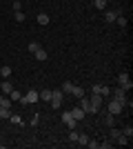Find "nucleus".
Returning <instances> with one entry per match:
<instances>
[{
  "label": "nucleus",
  "mask_w": 133,
  "mask_h": 149,
  "mask_svg": "<svg viewBox=\"0 0 133 149\" xmlns=\"http://www.w3.org/2000/svg\"><path fill=\"white\" fill-rule=\"evenodd\" d=\"M0 76H2V78H5V80H7V78L11 76V67H7V65H5V67L0 69Z\"/></svg>",
  "instance_id": "nucleus-21"
},
{
  "label": "nucleus",
  "mask_w": 133,
  "mask_h": 149,
  "mask_svg": "<svg viewBox=\"0 0 133 149\" xmlns=\"http://www.w3.org/2000/svg\"><path fill=\"white\" fill-rule=\"evenodd\" d=\"M115 143H118V145H129V138L124 136V134H120V136L115 138Z\"/></svg>",
  "instance_id": "nucleus-24"
},
{
  "label": "nucleus",
  "mask_w": 133,
  "mask_h": 149,
  "mask_svg": "<svg viewBox=\"0 0 133 149\" xmlns=\"http://www.w3.org/2000/svg\"><path fill=\"white\" fill-rule=\"evenodd\" d=\"M93 93H100V96H104V98H107L109 93H111V89H109L107 85H93Z\"/></svg>",
  "instance_id": "nucleus-9"
},
{
  "label": "nucleus",
  "mask_w": 133,
  "mask_h": 149,
  "mask_svg": "<svg viewBox=\"0 0 133 149\" xmlns=\"http://www.w3.org/2000/svg\"><path fill=\"white\" fill-rule=\"evenodd\" d=\"M13 11H22V2L20 0H13Z\"/></svg>",
  "instance_id": "nucleus-30"
},
{
  "label": "nucleus",
  "mask_w": 133,
  "mask_h": 149,
  "mask_svg": "<svg viewBox=\"0 0 133 149\" xmlns=\"http://www.w3.org/2000/svg\"><path fill=\"white\" fill-rule=\"evenodd\" d=\"M93 5L98 7V9H104V7H107V0H93Z\"/></svg>",
  "instance_id": "nucleus-26"
},
{
  "label": "nucleus",
  "mask_w": 133,
  "mask_h": 149,
  "mask_svg": "<svg viewBox=\"0 0 133 149\" xmlns=\"http://www.w3.org/2000/svg\"><path fill=\"white\" fill-rule=\"evenodd\" d=\"M69 140H71V143H76V140H78V131H76V129H71V134H69Z\"/></svg>",
  "instance_id": "nucleus-31"
},
{
  "label": "nucleus",
  "mask_w": 133,
  "mask_h": 149,
  "mask_svg": "<svg viewBox=\"0 0 133 149\" xmlns=\"http://www.w3.org/2000/svg\"><path fill=\"white\" fill-rule=\"evenodd\" d=\"M62 123L67 125L69 129H76V123H78V120L71 116V111H64V113H62Z\"/></svg>",
  "instance_id": "nucleus-6"
},
{
  "label": "nucleus",
  "mask_w": 133,
  "mask_h": 149,
  "mask_svg": "<svg viewBox=\"0 0 133 149\" xmlns=\"http://www.w3.org/2000/svg\"><path fill=\"white\" fill-rule=\"evenodd\" d=\"M115 22H118L120 27H127V18H122V13L118 16V18H115Z\"/></svg>",
  "instance_id": "nucleus-28"
},
{
  "label": "nucleus",
  "mask_w": 133,
  "mask_h": 149,
  "mask_svg": "<svg viewBox=\"0 0 133 149\" xmlns=\"http://www.w3.org/2000/svg\"><path fill=\"white\" fill-rule=\"evenodd\" d=\"M49 16H47V13H38V25H49Z\"/></svg>",
  "instance_id": "nucleus-18"
},
{
  "label": "nucleus",
  "mask_w": 133,
  "mask_h": 149,
  "mask_svg": "<svg viewBox=\"0 0 133 149\" xmlns=\"http://www.w3.org/2000/svg\"><path fill=\"white\" fill-rule=\"evenodd\" d=\"M122 109H124V105H122L120 100H111V102H109V113H111V116H118V113H122Z\"/></svg>",
  "instance_id": "nucleus-2"
},
{
  "label": "nucleus",
  "mask_w": 133,
  "mask_h": 149,
  "mask_svg": "<svg viewBox=\"0 0 133 149\" xmlns=\"http://www.w3.org/2000/svg\"><path fill=\"white\" fill-rule=\"evenodd\" d=\"M107 125H109V127H113V125H115V123H113V116H111V113H109V118H107Z\"/></svg>",
  "instance_id": "nucleus-33"
},
{
  "label": "nucleus",
  "mask_w": 133,
  "mask_h": 149,
  "mask_svg": "<svg viewBox=\"0 0 133 149\" xmlns=\"http://www.w3.org/2000/svg\"><path fill=\"white\" fill-rule=\"evenodd\" d=\"M0 105H2V107H11V100H9V96L0 93Z\"/></svg>",
  "instance_id": "nucleus-20"
},
{
  "label": "nucleus",
  "mask_w": 133,
  "mask_h": 149,
  "mask_svg": "<svg viewBox=\"0 0 133 149\" xmlns=\"http://www.w3.org/2000/svg\"><path fill=\"white\" fill-rule=\"evenodd\" d=\"M115 18H118V11H107L104 13V20H107V22H115Z\"/></svg>",
  "instance_id": "nucleus-16"
},
{
  "label": "nucleus",
  "mask_w": 133,
  "mask_h": 149,
  "mask_svg": "<svg viewBox=\"0 0 133 149\" xmlns=\"http://www.w3.org/2000/svg\"><path fill=\"white\" fill-rule=\"evenodd\" d=\"M87 143H89V136H87V134H78L76 145H84V147H87Z\"/></svg>",
  "instance_id": "nucleus-17"
},
{
  "label": "nucleus",
  "mask_w": 133,
  "mask_h": 149,
  "mask_svg": "<svg viewBox=\"0 0 133 149\" xmlns=\"http://www.w3.org/2000/svg\"><path fill=\"white\" fill-rule=\"evenodd\" d=\"M9 120H11L13 125H20V123H22V118H20L18 113H11V116H9Z\"/></svg>",
  "instance_id": "nucleus-25"
},
{
  "label": "nucleus",
  "mask_w": 133,
  "mask_h": 149,
  "mask_svg": "<svg viewBox=\"0 0 133 149\" xmlns=\"http://www.w3.org/2000/svg\"><path fill=\"white\" fill-rule=\"evenodd\" d=\"M73 87H76V85L67 80V82H64V85H62V93H71V91H73Z\"/></svg>",
  "instance_id": "nucleus-19"
},
{
  "label": "nucleus",
  "mask_w": 133,
  "mask_h": 149,
  "mask_svg": "<svg viewBox=\"0 0 133 149\" xmlns=\"http://www.w3.org/2000/svg\"><path fill=\"white\" fill-rule=\"evenodd\" d=\"M62 100H64L62 89H53V91H51V100H49V105L53 107V109H58V107L62 105Z\"/></svg>",
  "instance_id": "nucleus-1"
},
{
  "label": "nucleus",
  "mask_w": 133,
  "mask_h": 149,
  "mask_svg": "<svg viewBox=\"0 0 133 149\" xmlns=\"http://www.w3.org/2000/svg\"><path fill=\"white\" fill-rule=\"evenodd\" d=\"M122 134H124V136H127L129 140H131V138H133V127H131V125H127V127L122 129Z\"/></svg>",
  "instance_id": "nucleus-22"
},
{
  "label": "nucleus",
  "mask_w": 133,
  "mask_h": 149,
  "mask_svg": "<svg viewBox=\"0 0 133 149\" xmlns=\"http://www.w3.org/2000/svg\"><path fill=\"white\" fill-rule=\"evenodd\" d=\"M102 100H104V96H100V93H91V98H89V102L95 107V109H100L102 107Z\"/></svg>",
  "instance_id": "nucleus-8"
},
{
  "label": "nucleus",
  "mask_w": 133,
  "mask_h": 149,
  "mask_svg": "<svg viewBox=\"0 0 133 149\" xmlns=\"http://www.w3.org/2000/svg\"><path fill=\"white\" fill-rule=\"evenodd\" d=\"M118 82H120V87L124 89V91L133 89V82H131V78H129V74H120L118 76Z\"/></svg>",
  "instance_id": "nucleus-3"
},
{
  "label": "nucleus",
  "mask_w": 133,
  "mask_h": 149,
  "mask_svg": "<svg viewBox=\"0 0 133 149\" xmlns=\"http://www.w3.org/2000/svg\"><path fill=\"white\" fill-rule=\"evenodd\" d=\"M98 147H102V149H111V143H98Z\"/></svg>",
  "instance_id": "nucleus-32"
},
{
  "label": "nucleus",
  "mask_w": 133,
  "mask_h": 149,
  "mask_svg": "<svg viewBox=\"0 0 133 149\" xmlns=\"http://www.w3.org/2000/svg\"><path fill=\"white\" fill-rule=\"evenodd\" d=\"M38 49H40V45H38V42H29V51H31V54H36Z\"/></svg>",
  "instance_id": "nucleus-29"
},
{
  "label": "nucleus",
  "mask_w": 133,
  "mask_h": 149,
  "mask_svg": "<svg viewBox=\"0 0 133 149\" xmlns=\"http://www.w3.org/2000/svg\"><path fill=\"white\" fill-rule=\"evenodd\" d=\"M113 98H115V100H120V102H122V105H124V107L129 105V100H127V91H124V89H122V87L113 89Z\"/></svg>",
  "instance_id": "nucleus-5"
},
{
  "label": "nucleus",
  "mask_w": 133,
  "mask_h": 149,
  "mask_svg": "<svg viewBox=\"0 0 133 149\" xmlns=\"http://www.w3.org/2000/svg\"><path fill=\"white\" fill-rule=\"evenodd\" d=\"M13 18H16V22H25V13H22V11H16Z\"/></svg>",
  "instance_id": "nucleus-27"
},
{
  "label": "nucleus",
  "mask_w": 133,
  "mask_h": 149,
  "mask_svg": "<svg viewBox=\"0 0 133 149\" xmlns=\"http://www.w3.org/2000/svg\"><path fill=\"white\" fill-rule=\"evenodd\" d=\"M33 56H36V60H38V62H44V60H47V56H49V54H47V51H44L42 47H40V49L36 51V54H33Z\"/></svg>",
  "instance_id": "nucleus-12"
},
{
  "label": "nucleus",
  "mask_w": 133,
  "mask_h": 149,
  "mask_svg": "<svg viewBox=\"0 0 133 149\" xmlns=\"http://www.w3.org/2000/svg\"><path fill=\"white\" fill-rule=\"evenodd\" d=\"M78 107H82V111H84V113H95V111H98V109H95V107L89 102L87 96H82V98H80V105H78Z\"/></svg>",
  "instance_id": "nucleus-4"
},
{
  "label": "nucleus",
  "mask_w": 133,
  "mask_h": 149,
  "mask_svg": "<svg viewBox=\"0 0 133 149\" xmlns=\"http://www.w3.org/2000/svg\"><path fill=\"white\" fill-rule=\"evenodd\" d=\"M20 98H22V93H20L18 89H11V93H9V100H11V102H18Z\"/></svg>",
  "instance_id": "nucleus-14"
},
{
  "label": "nucleus",
  "mask_w": 133,
  "mask_h": 149,
  "mask_svg": "<svg viewBox=\"0 0 133 149\" xmlns=\"http://www.w3.org/2000/svg\"><path fill=\"white\" fill-rule=\"evenodd\" d=\"M71 93H73L76 98H82V96H84V89H82V87H78V85H76V87H73V91H71Z\"/></svg>",
  "instance_id": "nucleus-23"
},
{
  "label": "nucleus",
  "mask_w": 133,
  "mask_h": 149,
  "mask_svg": "<svg viewBox=\"0 0 133 149\" xmlns=\"http://www.w3.org/2000/svg\"><path fill=\"white\" fill-rule=\"evenodd\" d=\"M11 89H13V85H11L9 80L0 82V93H5V96H9V93H11Z\"/></svg>",
  "instance_id": "nucleus-10"
},
{
  "label": "nucleus",
  "mask_w": 133,
  "mask_h": 149,
  "mask_svg": "<svg viewBox=\"0 0 133 149\" xmlns=\"http://www.w3.org/2000/svg\"><path fill=\"white\" fill-rule=\"evenodd\" d=\"M25 98H27V102H29V105L38 102V100H40V96H38V89H29V91L25 93Z\"/></svg>",
  "instance_id": "nucleus-7"
},
{
  "label": "nucleus",
  "mask_w": 133,
  "mask_h": 149,
  "mask_svg": "<svg viewBox=\"0 0 133 149\" xmlns=\"http://www.w3.org/2000/svg\"><path fill=\"white\" fill-rule=\"evenodd\" d=\"M38 96H40V100H44V102H49V100H51V89H42V91H40Z\"/></svg>",
  "instance_id": "nucleus-15"
},
{
  "label": "nucleus",
  "mask_w": 133,
  "mask_h": 149,
  "mask_svg": "<svg viewBox=\"0 0 133 149\" xmlns=\"http://www.w3.org/2000/svg\"><path fill=\"white\" fill-rule=\"evenodd\" d=\"M9 116H11V109H9V107H2V105H0V120H7Z\"/></svg>",
  "instance_id": "nucleus-13"
},
{
  "label": "nucleus",
  "mask_w": 133,
  "mask_h": 149,
  "mask_svg": "<svg viewBox=\"0 0 133 149\" xmlns=\"http://www.w3.org/2000/svg\"><path fill=\"white\" fill-rule=\"evenodd\" d=\"M71 116H73L76 120H82L84 116H87V113L82 111V107H73V109H71Z\"/></svg>",
  "instance_id": "nucleus-11"
}]
</instances>
